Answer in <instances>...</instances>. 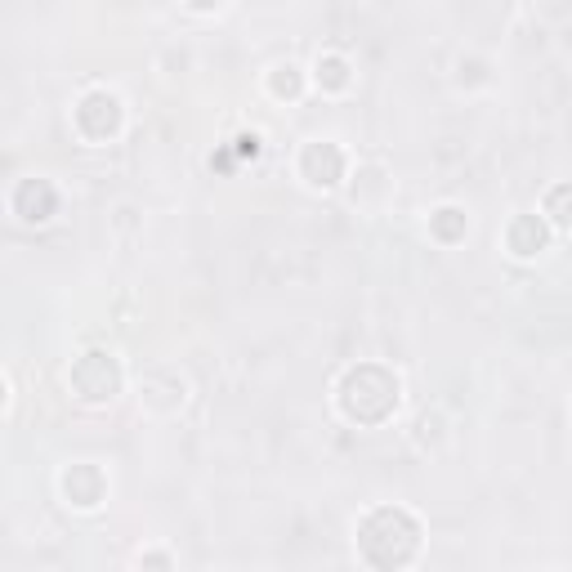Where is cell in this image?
I'll use <instances>...</instances> for the list:
<instances>
[{
	"label": "cell",
	"mask_w": 572,
	"mask_h": 572,
	"mask_svg": "<svg viewBox=\"0 0 572 572\" xmlns=\"http://www.w3.org/2000/svg\"><path fill=\"white\" fill-rule=\"evenodd\" d=\"M546 215L555 219V224H572V184H559L555 193L546 197Z\"/></svg>",
	"instance_id": "9c48e42d"
},
{
	"label": "cell",
	"mask_w": 572,
	"mask_h": 572,
	"mask_svg": "<svg viewBox=\"0 0 572 572\" xmlns=\"http://www.w3.org/2000/svg\"><path fill=\"white\" fill-rule=\"evenodd\" d=\"M188 5H197V9H211V5H219V0H188Z\"/></svg>",
	"instance_id": "5bb4252c"
},
{
	"label": "cell",
	"mask_w": 572,
	"mask_h": 572,
	"mask_svg": "<svg viewBox=\"0 0 572 572\" xmlns=\"http://www.w3.org/2000/svg\"><path fill=\"white\" fill-rule=\"evenodd\" d=\"M416 541L421 528L403 510H371L358 528V550L371 568H403L416 555Z\"/></svg>",
	"instance_id": "6da1fadb"
},
{
	"label": "cell",
	"mask_w": 572,
	"mask_h": 572,
	"mask_svg": "<svg viewBox=\"0 0 572 572\" xmlns=\"http://www.w3.org/2000/svg\"><path fill=\"white\" fill-rule=\"evenodd\" d=\"M461 233H465V215H461V211H452V206H447V211L434 215V237H443V242H456Z\"/></svg>",
	"instance_id": "30bf717a"
},
{
	"label": "cell",
	"mask_w": 572,
	"mask_h": 572,
	"mask_svg": "<svg viewBox=\"0 0 572 572\" xmlns=\"http://www.w3.org/2000/svg\"><path fill=\"white\" fill-rule=\"evenodd\" d=\"M76 126L85 130L90 139H108V135H117V126H121V108H117V99L112 94H90V99L76 108Z\"/></svg>",
	"instance_id": "277c9868"
},
{
	"label": "cell",
	"mask_w": 572,
	"mask_h": 572,
	"mask_svg": "<svg viewBox=\"0 0 572 572\" xmlns=\"http://www.w3.org/2000/svg\"><path fill=\"white\" fill-rule=\"evenodd\" d=\"M546 246V224L537 215H519L510 228V251L514 255H537Z\"/></svg>",
	"instance_id": "ba28073f"
},
{
	"label": "cell",
	"mask_w": 572,
	"mask_h": 572,
	"mask_svg": "<svg viewBox=\"0 0 572 572\" xmlns=\"http://www.w3.org/2000/svg\"><path fill=\"white\" fill-rule=\"evenodd\" d=\"M14 211L23 219H50L54 211V193L45 184H36V179H27L23 188L14 193Z\"/></svg>",
	"instance_id": "52a82bcc"
},
{
	"label": "cell",
	"mask_w": 572,
	"mask_h": 572,
	"mask_svg": "<svg viewBox=\"0 0 572 572\" xmlns=\"http://www.w3.org/2000/svg\"><path fill=\"white\" fill-rule=\"evenodd\" d=\"M237 152H242V157H255V152H260V139H255V135H242V139H237Z\"/></svg>",
	"instance_id": "4fadbf2b"
},
{
	"label": "cell",
	"mask_w": 572,
	"mask_h": 572,
	"mask_svg": "<svg viewBox=\"0 0 572 572\" xmlns=\"http://www.w3.org/2000/svg\"><path fill=\"white\" fill-rule=\"evenodd\" d=\"M63 488H68V497L76 505H99V497H103V474L94 470V465H72L68 479H63Z\"/></svg>",
	"instance_id": "8992f818"
},
{
	"label": "cell",
	"mask_w": 572,
	"mask_h": 572,
	"mask_svg": "<svg viewBox=\"0 0 572 572\" xmlns=\"http://www.w3.org/2000/svg\"><path fill=\"white\" fill-rule=\"evenodd\" d=\"M72 385H76V394H81L85 403H103V398L117 394L121 371H117V362H112L108 354H99V349H94V354H85L72 367Z\"/></svg>",
	"instance_id": "3957f363"
},
{
	"label": "cell",
	"mask_w": 572,
	"mask_h": 572,
	"mask_svg": "<svg viewBox=\"0 0 572 572\" xmlns=\"http://www.w3.org/2000/svg\"><path fill=\"white\" fill-rule=\"evenodd\" d=\"M340 403H345V412L354 416V421L376 425L394 412L398 385H394V376L380 367H354L345 376V385H340Z\"/></svg>",
	"instance_id": "7a4b0ae2"
},
{
	"label": "cell",
	"mask_w": 572,
	"mask_h": 572,
	"mask_svg": "<svg viewBox=\"0 0 572 572\" xmlns=\"http://www.w3.org/2000/svg\"><path fill=\"white\" fill-rule=\"evenodd\" d=\"M300 166H304V179H309V184L331 188L340 179V170H345V157H340L336 143H309L304 157H300Z\"/></svg>",
	"instance_id": "5b68a950"
},
{
	"label": "cell",
	"mask_w": 572,
	"mask_h": 572,
	"mask_svg": "<svg viewBox=\"0 0 572 572\" xmlns=\"http://www.w3.org/2000/svg\"><path fill=\"white\" fill-rule=\"evenodd\" d=\"M273 94H300V76H295V68H278V76H273Z\"/></svg>",
	"instance_id": "7c38bea8"
},
{
	"label": "cell",
	"mask_w": 572,
	"mask_h": 572,
	"mask_svg": "<svg viewBox=\"0 0 572 572\" xmlns=\"http://www.w3.org/2000/svg\"><path fill=\"white\" fill-rule=\"evenodd\" d=\"M318 81L331 85V90H340V85H345V63H340V59H322L318 63Z\"/></svg>",
	"instance_id": "8fae6325"
}]
</instances>
